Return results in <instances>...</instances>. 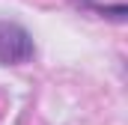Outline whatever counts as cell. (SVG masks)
I'll return each mask as SVG.
<instances>
[{"instance_id":"obj_1","label":"cell","mask_w":128,"mask_h":125,"mask_svg":"<svg viewBox=\"0 0 128 125\" xmlns=\"http://www.w3.org/2000/svg\"><path fill=\"white\" fill-rule=\"evenodd\" d=\"M36 45L33 36L15 21H0V62L3 66H21L33 60Z\"/></svg>"}]
</instances>
